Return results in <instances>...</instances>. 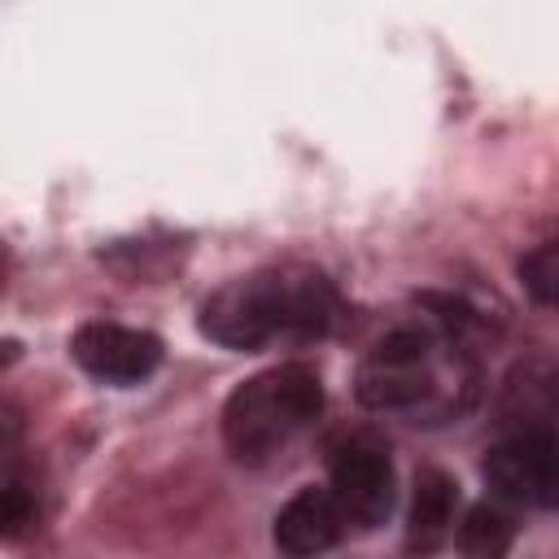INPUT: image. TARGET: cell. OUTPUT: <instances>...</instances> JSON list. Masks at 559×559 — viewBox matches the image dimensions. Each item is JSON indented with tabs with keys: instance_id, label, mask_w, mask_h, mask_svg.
<instances>
[{
	"instance_id": "cell-1",
	"label": "cell",
	"mask_w": 559,
	"mask_h": 559,
	"mask_svg": "<svg viewBox=\"0 0 559 559\" xmlns=\"http://www.w3.org/2000/svg\"><path fill=\"white\" fill-rule=\"evenodd\" d=\"M341 319V293L336 284L301 262L284 266H262L240 280H227L201 301V336L253 354L266 349L271 341H319L336 328Z\"/></svg>"
},
{
	"instance_id": "cell-2",
	"label": "cell",
	"mask_w": 559,
	"mask_h": 559,
	"mask_svg": "<svg viewBox=\"0 0 559 559\" xmlns=\"http://www.w3.org/2000/svg\"><path fill=\"white\" fill-rule=\"evenodd\" d=\"M323 415V380L306 362H275L240 380L223 402V441L240 463L275 459Z\"/></svg>"
},
{
	"instance_id": "cell-3",
	"label": "cell",
	"mask_w": 559,
	"mask_h": 559,
	"mask_svg": "<svg viewBox=\"0 0 559 559\" xmlns=\"http://www.w3.org/2000/svg\"><path fill=\"white\" fill-rule=\"evenodd\" d=\"M437 336L428 328H397L362 354L354 371V397L367 411H415L437 397Z\"/></svg>"
},
{
	"instance_id": "cell-4",
	"label": "cell",
	"mask_w": 559,
	"mask_h": 559,
	"mask_svg": "<svg viewBox=\"0 0 559 559\" xmlns=\"http://www.w3.org/2000/svg\"><path fill=\"white\" fill-rule=\"evenodd\" d=\"M480 476L493 498L550 511L559 502V437L550 424H524L485 450Z\"/></svg>"
},
{
	"instance_id": "cell-5",
	"label": "cell",
	"mask_w": 559,
	"mask_h": 559,
	"mask_svg": "<svg viewBox=\"0 0 559 559\" xmlns=\"http://www.w3.org/2000/svg\"><path fill=\"white\" fill-rule=\"evenodd\" d=\"M328 493L349 528H380L397 502L393 459L376 437H349L328 459Z\"/></svg>"
},
{
	"instance_id": "cell-6",
	"label": "cell",
	"mask_w": 559,
	"mask_h": 559,
	"mask_svg": "<svg viewBox=\"0 0 559 559\" xmlns=\"http://www.w3.org/2000/svg\"><path fill=\"white\" fill-rule=\"evenodd\" d=\"M162 336L144 332V328H127V323H109V319H92L70 336V358L83 376H92L96 384H114V389H131L140 380H148L162 367Z\"/></svg>"
},
{
	"instance_id": "cell-7",
	"label": "cell",
	"mask_w": 559,
	"mask_h": 559,
	"mask_svg": "<svg viewBox=\"0 0 559 559\" xmlns=\"http://www.w3.org/2000/svg\"><path fill=\"white\" fill-rule=\"evenodd\" d=\"M345 533V520L336 511V498L323 489V485H306L297 489L280 511H275V524H271V537L284 555L293 559H310V555H323L341 542Z\"/></svg>"
},
{
	"instance_id": "cell-8",
	"label": "cell",
	"mask_w": 559,
	"mask_h": 559,
	"mask_svg": "<svg viewBox=\"0 0 559 559\" xmlns=\"http://www.w3.org/2000/svg\"><path fill=\"white\" fill-rule=\"evenodd\" d=\"M454 507H459V480L441 467H424L415 476V493H411L406 546L411 550H437L454 528Z\"/></svg>"
},
{
	"instance_id": "cell-9",
	"label": "cell",
	"mask_w": 559,
	"mask_h": 559,
	"mask_svg": "<svg viewBox=\"0 0 559 559\" xmlns=\"http://www.w3.org/2000/svg\"><path fill=\"white\" fill-rule=\"evenodd\" d=\"M511 537H515V524H511V515H507L502 507H493V502H476V507H467V515L459 520V550H467V555H480V559L507 555Z\"/></svg>"
},
{
	"instance_id": "cell-10",
	"label": "cell",
	"mask_w": 559,
	"mask_h": 559,
	"mask_svg": "<svg viewBox=\"0 0 559 559\" xmlns=\"http://www.w3.org/2000/svg\"><path fill=\"white\" fill-rule=\"evenodd\" d=\"M39 520V489L22 472H0V537L17 542Z\"/></svg>"
},
{
	"instance_id": "cell-11",
	"label": "cell",
	"mask_w": 559,
	"mask_h": 559,
	"mask_svg": "<svg viewBox=\"0 0 559 559\" xmlns=\"http://www.w3.org/2000/svg\"><path fill=\"white\" fill-rule=\"evenodd\" d=\"M520 284L537 306H555L559 297V249L555 240H542L520 258Z\"/></svg>"
},
{
	"instance_id": "cell-12",
	"label": "cell",
	"mask_w": 559,
	"mask_h": 559,
	"mask_svg": "<svg viewBox=\"0 0 559 559\" xmlns=\"http://www.w3.org/2000/svg\"><path fill=\"white\" fill-rule=\"evenodd\" d=\"M22 432H26V415H22V406H13V402L0 397V463L22 445Z\"/></svg>"
},
{
	"instance_id": "cell-13",
	"label": "cell",
	"mask_w": 559,
	"mask_h": 559,
	"mask_svg": "<svg viewBox=\"0 0 559 559\" xmlns=\"http://www.w3.org/2000/svg\"><path fill=\"white\" fill-rule=\"evenodd\" d=\"M4 275H9V266H4V249H0V288H4Z\"/></svg>"
}]
</instances>
